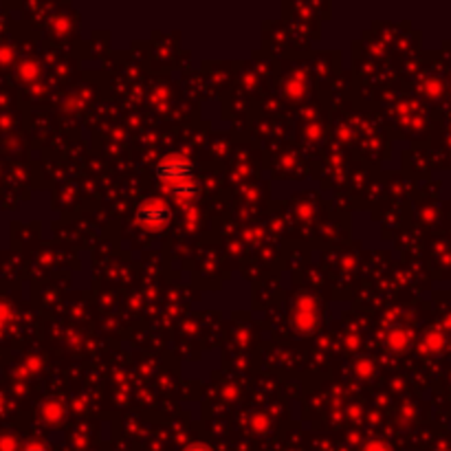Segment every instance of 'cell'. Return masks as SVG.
Returning <instances> with one entry per match:
<instances>
[{"label":"cell","instance_id":"obj_1","mask_svg":"<svg viewBox=\"0 0 451 451\" xmlns=\"http://www.w3.org/2000/svg\"><path fill=\"white\" fill-rule=\"evenodd\" d=\"M154 174L170 192L177 190V187H181V185H185V183L194 181V168L181 154H170V156L161 158V161H158L156 168H154Z\"/></svg>","mask_w":451,"mask_h":451},{"label":"cell","instance_id":"obj_2","mask_svg":"<svg viewBox=\"0 0 451 451\" xmlns=\"http://www.w3.org/2000/svg\"><path fill=\"white\" fill-rule=\"evenodd\" d=\"M135 221L143 227H148V229H161L172 221V212L163 200L152 198V200H145L143 205L137 207Z\"/></svg>","mask_w":451,"mask_h":451},{"label":"cell","instance_id":"obj_3","mask_svg":"<svg viewBox=\"0 0 451 451\" xmlns=\"http://www.w3.org/2000/svg\"><path fill=\"white\" fill-rule=\"evenodd\" d=\"M22 451H49L45 445H38V443H34V445H27V447H22Z\"/></svg>","mask_w":451,"mask_h":451},{"label":"cell","instance_id":"obj_4","mask_svg":"<svg viewBox=\"0 0 451 451\" xmlns=\"http://www.w3.org/2000/svg\"><path fill=\"white\" fill-rule=\"evenodd\" d=\"M183 451H214V449L207 447V445H190V447L183 449Z\"/></svg>","mask_w":451,"mask_h":451},{"label":"cell","instance_id":"obj_5","mask_svg":"<svg viewBox=\"0 0 451 451\" xmlns=\"http://www.w3.org/2000/svg\"><path fill=\"white\" fill-rule=\"evenodd\" d=\"M363 451H392V449H387V447H383V445H370V447H366Z\"/></svg>","mask_w":451,"mask_h":451}]
</instances>
